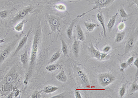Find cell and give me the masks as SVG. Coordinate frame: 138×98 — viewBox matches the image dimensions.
I'll use <instances>...</instances> for the list:
<instances>
[{
    "mask_svg": "<svg viewBox=\"0 0 138 98\" xmlns=\"http://www.w3.org/2000/svg\"><path fill=\"white\" fill-rule=\"evenodd\" d=\"M15 74L14 72H10L6 75L5 78V81L6 84H11L13 80L15 79Z\"/></svg>",
    "mask_w": 138,
    "mask_h": 98,
    "instance_id": "cell-19",
    "label": "cell"
},
{
    "mask_svg": "<svg viewBox=\"0 0 138 98\" xmlns=\"http://www.w3.org/2000/svg\"><path fill=\"white\" fill-rule=\"evenodd\" d=\"M88 50L91 55L98 60H104L107 56V53L103 52L101 53L97 49H96L93 44H91L90 46L88 47Z\"/></svg>",
    "mask_w": 138,
    "mask_h": 98,
    "instance_id": "cell-6",
    "label": "cell"
},
{
    "mask_svg": "<svg viewBox=\"0 0 138 98\" xmlns=\"http://www.w3.org/2000/svg\"><path fill=\"white\" fill-rule=\"evenodd\" d=\"M61 52L60 51L56 52V53H54L52 56L51 57L50 59L49 60V62L48 63V64H52L54 62H55L56 60H57L60 58L61 56Z\"/></svg>",
    "mask_w": 138,
    "mask_h": 98,
    "instance_id": "cell-23",
    "label": "cell"
},
{
    "mask_svg": "<svg viewBox=\"0 0 138 98\" xmlns=\"http://www.w3.org/2000/svg\"><path fill=\"white\" fill-rule=\"evenodd\" d=\"M39 39V34L38 32H36L32 44V50L30 55V67L29 71L26 74V77H30L32 72L33 66L36 60L37 51L38 49Z\"/></svg>",
    "mask_w": 138,
    "mask_h": 98,
    "instance_id": "cell-1",
    "label": "cell"
},
{
    "mask_svg": "<svg viewBox=\"0 0 138 98\" xmlns=\"http://www.w3.org/2000/svg\"><path fill=\"white\" fill-rule=\"evenodd\" d=\"M75 96L76 98H82L83 97L81 95V93L79 92L78 91H76L75 92Z\"/></svg>",
    "mask_w": 138,
    "mask_h": 98,
    "instance_id": "cell-37",
    "label": "cell"
},
{
    "mask_svg": "<svg viewBox=\"0 0 138 98\" xmlns=\"http://www.w3.org/2000/svg\"><path fill=\"white\" fill-rule=\"evenodd\" d=\"M97 18L99 22H100V25L102 26L104 36V37H106V34H107L106 28H105V23H104V18L102 13H98V14H97Z\"/></svg>",
    "mask_w": 138,
    "mask_h": 98,
    "instance_id": "cell-12",
    "label": "cell"
},
{
    "mask_svg": "<svg viewBox=\"0 0 138 98\" xmlns=\"http://www.w3.org/2000/svg\"><path fill=\"white\" fill-rule=\"evenodd\" d=\"M77 39L78 41L83 42L85 40V36L82 29L80 25H77Z\"/></svg>",
    "mask_w": 138,
    "mask_h": 98,
    "instance_id": "cell-13",
    "label": "cell"
},
{
    "mask_svg": "<svg viewBox=\"0 0 138 98\" xmlns=\"http://www.w3.org/2000/svg\"><path fill=\"white\" fill-rule=\"evenodd\" d=\"M133 63H134V66L136 67L137 68H138V59L137 58L135 59V60L133 62Z\"/></svg>",
    "mask_w": 138,
    "mask_h": 98,
    "instance_id": "cell-39",
    "label": "cell"
},
{
    "mask_svg": "<svg viewBox=\"0 0 138 98\" xmlns=\"http://www.w3.org/2000/svg\"><path fill=\"white\" fill-rule=\"evenodd\" d=\"M115 0H93V2L91 3L90 4L94 5V7L93 9L90 10L89 11L87 12L83 13L81 15H79L77 16V17L79 18L82 17L84 15L86 14L87 13H89L90 12L93 11L97 9H101L102 8H104L106 6H108L109 5H110L111 3H112Z\"/></svg>",
    "mask_w": 138,
    "mask_h": 98,
    "instance_id": "cell-2",
    "label": "cell"
},
{
    "mask_svg": "<svg viewBox=\"0 0 138 98\" xmlns=\"http://www.w3.org/2000/svg\"><path fill=\"white\" fill-rule=\"evenodd\" d=\"M126 25L125 23L123 22H121L119 23V25L117 26V29L119 31H121L122 30H124L125 28Z\"/></svg>",
    "mask_w": 138,
    "mask_h": 98,
    "instance_id": "cell-31",
    "label": "cell"
},
{
    "mask_svg": "<svg viewBox=\"0 0 138 98\" xmlns=\"http://www.w3.org/2000/svg\"><path fill=\"white\" fill-rule=\"evenodd\" d=\"M61 41L62 44V51L63 53L64 56L66 57H69V54H68V46L67 45L66 43L65 42L64 39L61 38Z\"/></svg>",
    "mask_w": 138,
    "mask_h": 98,
    "instance_id": "cell-21",
    "label": "cell"
},
{
    "mask_svg": "<svg viewBox=\"0 0 138 98\" xmlns=\"http://www.w3.org/2000/svg\"><path fill=\"white\" fill-rule=\"evenodd\" d=\"M16 43V41L13 42L12 44L6 47L0 54V64L6 59L9 55L14 45Z\"/></svg>",
    "mask_w": 138,
    "mask_h": 98,
    "instance_id": "cell-8",
    "label": "cell"
},
{
    "mask_svg": "<svg viewBox=\"0 0 138 98\" xmlns=\"http://www.w3.org/2000/svg\"><path fill=\"white\" fill-rule=\"evenodd\" d=\"M31 29H30L29 30V31L28 32L27 34L26 35L20 40H19V44L18 45L16 49H15V52H14V53L13 54L12 57H13L15 56L21 50V49L24 47V46L26 44V43H27L28 37H29V36H30V33L31 32Z\"/></svg>",
    "mask_w": 138,
    "mask_h": 98,
    "instance_id": "cell-7",
    "label": "cell"
},
{
    "mask_svg": "<svg viewBox=\"0 0 138 98\" xmlns=\"http://www.w3.org/2000/svg\"><path fill=\"white\" fill-rule=\"evenodd\" d=\"M20 60L23 66V67L26 68L28 62V54L27 49H26L25 51L24 52V53L20 56Z\"/></svg>",
    "mask_w": 138,
    "mask_h": 98,
    "instance_id": "cell-18",
    "label": "cell"
},
{
    "mask_svg": "<svg viewBox=\"0 0 138 98\" xmlns=\"http://www.w3.org/2000/svg\"><path fill=\"white\" fill-rule=\"evenodd\" d=\"M136 4L138 6V0H133V5Z\"/></svg>",
    "mask_w": 138,
    "mask_h": 98,
    "instance_id": "cell-41",
    "label": "cell"
},
{
    "mask_svg": "<svg viewBox=\"0 0 138 98\" xmlns=\"http://www.w3.org/2000/svg\"><path fill=\"white\" fill-rule=\"evenodd\" d=\"M59 66H60V64L58 63L57 64H51L47 65L46 67V69L48 71L52 72V71H53L56 70L58 67H59Z\"/></svg>",
    "mask_w": 138,
    "mask_h": 98,
    "instance_id": "cell-24",
    "label": "cell"
},
{
    "mask_svg": "<svg viewBox=\"0 0 138 98\" xmlns=\"http://www.w3.org/2000/svg\"><path fill=\"white\" fill-rule=\"evenodd\" d=\"M125 35V32L124 31L117 33L115 38V43H118L121 42L124 38Z\"/></svg>",
    "mask_w": 138,
    "mask_h": 98,
    "instance_id": "cell-22",
    "label": "cell"
},
{
    "mask_svg": "<svg viewBox=\"0 0 138 98\" xmlns=\"http://www.w3.org/2000/svg\"><path fill=\"white\" fill-rule=\"evenodd\" d=\"M65 94L64 93H61V94H57L55 96L51 97V98H65Z\"/></svg>",
    "mask_w": 138,
    "mask_h": 98,
    "instance_id": "cell-36",
    "label": "cell"
},
{
    "mask_svg": "<svg viewBox=\"0 0 138 98\" xmlns=\"http://www.w3.org/2000/svg\"><path fill=\"white\" fill-rule=\"evenodd\" d=\"M59 89V87L54 86H47L44 87L43 92L45 94H50L56 91Z\"/></svg>",
    "mask_w": 138,
    "mask_h": 98,
    "instance_id": "cell-20",
    "label": "cell"
},
{
    "mask_svg": "<svg viewBox=\"0 0 138 98\" xmlns=\"http://www.w3.org/2000/svg\"><path fill=\"white\" fill-rule=\"evenodd\" d=\"M19 93H20V91H19V90L16 89V90H15V94H14L15 97H17V96H19Z\"/></svg>",
    "mask_w": 138,
    "mask_h": 98,
    "instance_id": "cell-40",
    "label": "cell"
},
{
    "mask_svg": "<svg viewBox=\"0 0 138 98\" xmlns=\"http://www.w3.org/2000/svg\"><path fill=\"white\" fill-rule=\"evenodd\" d=\"M135 45V40L134 37L131 36L128 39L126 44L125 48L124 50V53L123 55H125L128 53L130 51H131L134 48Z\"/></svg>",
    "mask_w": 138,
    "mask_h": 98,
    "instance_id": "cell-10",
    "label": "cell"
},
{
    "mask_svg": "<svg viewBox=\"0 0 138 98\" xmlns=\"http://www.w3.org/2000/svg\"><path fill=\"white\" fill-rule=\"evenodd\" d=\"M126 84H123L120 88L119 92V95L120 98H123V96H124L126 93Z\"/></svg>",
    "mask_w": 138,
    "mask_h": 98,
    "instance_id": "cell-29",
    "label": "cell"
},
{
    "mask_svg": "<svg viewBox=\"0 0 138 98\" xmlns=\"http://www.w3.org/2000/svg\"><path fill=\"white\" fill-rule=\"evenodd\" d=\"M83 23H84V26H85V28H86V29L87 30L88 32H90L93 31L95 28L99 26L98 24L93 23V22H84Z\"/></svg>",
    "mask_w": 138,
    "mask_h": 98,
    "instance_id": "cell-15",
    "label": "cell"
},
{
    "mask_svg": "<svg viewBox=\"0 0 138 98\" xmlns=\"http://www.w3.org/2000/svg\"><path fill=\"white\" fill-rule=\"evenodd\" d=\"M56 79L61 83H66L67 80V77L64 70H62L58 75L55 77Z\"/></svg>",
    "mask_w": 138,
    "mask_h": 98,
    "instance_id": "cell-14",
    "label": "cell"
},
{
    "mask_svg": "<svg viewBox=\"0 0 138 98\" xmlns=\"http://www.w3.org/2000/svg\"><path fill=\"white\" fill-rule=\"evenodd\" d=\"M137 79H137V80H136V79H135V80L134 81L133 83L132 84V86L131 87V90H130V92L131 93H134V92H136V91H138V84L137 83Z\"/></svg>",
    "mask_w": 138,
    "mask_h": 98,
    "instance_id": "cell-28",
    "label": "cell"
},
{
    "mask_svg": "<svg viewBox=\"0 0 138 98\" xmlns=\"http://www.w3.org/2000/svg\"><path fill=\"white\" fill-rule=\"evenodd\" d=\"M47 21L51 30V32L50 34L54 33L60 26L59 20L53 15H48Z\"/></svg>",
    "mask_w": 138,
    "mask_h": 98,
    "instance_id": "cell-5",
    "label": "cell"
},
{
    "mask_svg": "<svg viewBox=\"0 0 138 98\" xmlns=\"http://www.w3.org/2000/svg\"><path fill=\"white\" fill-rule=\"evenodd\" d=\"M53 7L60 12H66V6L63 4H56L53 6Z\"/></svg>",
    "mask_w": 138,
    "mask_h": 98,
    "instance_id": "cell-26",
    "label": "cell"
},
{
    "mask_svg": "<svg viewBox=\"0 0 138 98\" xmlns=\"http://www.w3.org/2000/svg\"><path fill=\"white\" fill-rule=\"evenodd\" d=\"M134 56H131V57H130L128 59L127 61L126 62H127V63L128 66H130V65L133 63L134 61Z\"/></svg>",
    "mask_w": 138,
    "mask_h": 98,
    "instance_id": "cell-35",
    "label": "cell"
},
{
    "mask_svg": "<svg viewBox=\"0 0 138 98\" xmlns=\"http://www.w3.org/2000/svg\"><path fill=\"white\" fill-rule=\"evenodd\" d=\"M41 97L40 92H35L32 94L31 96V98H39Z\"/></svg>",
    "mask_w": 138,
    "mask_h": 98,
    "instance_id": "cell-32",
    "label": "cell"
},
{
    "mask_svg": "<svg viewBox=\"0 0 138 98\" xmlns=\"http://www.w3.org/2000/svg\"><path fill=\"white\" fill-rule=\"evenodd\" d=\"M127 66H128V65H127V62H123L120 65L121 70L123 71V70H125V69L127 68Z\"/></svg>",
    "mask_w": 138,
    "mask_h": 98,
    "instance_id": "cell-34",
    "label": "cell"
},
{
    "mask_svg": "<svg viewBox=\"0 0 138 98\" xmlns=\"http://www.w3.org/2000/svg\"><path fill=\"white\" fill-rule=\"evenodd\" d=\"M25 22V20H22L19 23H17L14 28L15 31H16L17 32H20L22 31V30L23 29Z\"/></svg>",
    "mask_w": 138,
    "mask_h": 98,
    "instance_id": "cell-25",
    "label": "cell"
},
{
    "mask_svg": "<svg viewBox=\"0 0 138 98\" xmlns=\"http://www.w3.org/2000/svg\"><path fill=\"white\" fill-rule=\"evenodd\" d=\"M79 49H80L79 42L78 40H77L76 39H75L74 42L72 45V49L73 53L76 58H77L78 57Z\"/></svg>",
    "mask_w": 138,
    "mask_h": 98,
    "instance_id": "cell-16",
    "label": "cell"
},
{
    "mask_svg": "<svg viewBox=\"0 0 138 98\" xmlns=\"http://www.w3.org/2000/svg\"><path fill=\"white\" fill-rule=\"evenodd\" d=\"M4 42V39H1V40H0V44H1V43H3V42Z\"/></svg>",
    "mask_w": 138,
    "mask_h": 98,
    "instance_id": "cell-42",
    "label": "cell"
},
{
    "mask_svg": "<svg viewBox=\"0 0 138 98\" xmlns=\"http://www.w3.org/2000/svg\"><path fill=\"white\" fill-rule=\"evenodd\" d=\"M77 73L78 78L81 84L84 86H87L89 85V80L84 73L81 69H77Z\"/></svg>",
    "mask_w": 138,
    "mask_h": 98,
    "instance_id": "cell-9",
    "label": "cell"
},
{
    "mask_svg": "<svg viewBox=\"0 0 138 98\" xmlns=\"http://www.w3.org/2000/svg\"><path fill=\"white\" fill-rule=\"evenodd\" d=\"M111 49V47H110V46L107 45L104 47V48L103 49V52L104 53H108L110 51Z\"/></svg>",
    "mask_w": 138,
    "mask_h": 98,
    "instance_id": "cell-33",
    "label": "cell"
},
{
    "mask_svg": "<svg viewBox=\"0 0 138 98\" xmlns=\"http://www.w3.org/2000/svg\"><path fill=\"white\" fill-rule=\"evenodd\" d=\"M119 13L120 16L123 19L127 18L129 16L127 13H126L125 9H124L123 6H121L119 9Z\"/></svg>",
    "mask_w": 138,
    "mask_h": 98,
    "instance_id": "cell-27",
    "label": "cell"
},
{
    "mask_svg": "<svg viewBox=\"0 0 138 98\" xmlns=\"http://www.w3.org/2000/svg\"><path fill=\"white\" fill-rule=\"evenodd\" d=\"M79 19V18L77 17L76 18H75V19H73L71 22V23H70V26H69L67 29L66 34H67V36H68V38L70 39H71V38H72L74 26L75 25L76 23V22L78 21Z\"/></svg>",
    "mask_w": 138,
    "mask_h": 98,
    "instance_id": "cell-11",
    "label": "cell"
},
{
    "mask_svg": "<svg viewBox=\"0 0 138 98\" xmlns=\"http://www.w3.org/2000/svg\"><path fill=\"white\" fill-rule=\"evenodd\" d=\"M33 9V7L32 6H29L22 9L21 10L19 11L16 14L14 17L13 18V20H12L11 23H16L18 22L23 19L29 14V13L32 11Z\"/></svg>",
    "mask_w": 138,
    "mask_h": 98,
    "instance_id": "cell-4",
    "label": "cell"
},
{
    "mask_svg": "<svg viewBox=\"0 0 138 98\" xmlns=\"http://www.w3.org/2000/svg\"><path fill=\"white\" fill-rule=\"evenodd\" d=\"M8 15V12L7 10H3L0 11V18L2 19H4L6 18Z\"/></svg>",
    "mask_w": 138,
    "mask_h": 98,
    "instance_id": "cell-30",
    "label": "cell"
},
{
    "mask_svg": "<svg viewBox=\"0 0 138 98\" xmlns=\"http://www.w3.org/2000/svg\"><path fill=\"white\" fill-rule=\"evenodd\" d=\"M117 15H118V13H117L115 15L112 16V17L110 18L109 21L108 22V23L107 24V28H108L109 31L110 32L112 28H113V27L115 26Z\"/></svg>",
    "mask_w": 138,
    "mask_h": 98,
    "instance_id": "cell-17",
    "label": "cell"
},
{
    "mask_svg": "<svg viewBox=\"0 0 138 98\" xmlns=\"http://www.w3.org/2000/svg\"><path fill=\"white\" fill-rule=\"evenodd\" d=\"M115 76L112 74L109 73L101 74L99 77V83L100 85L103 87H105L110 85L115 81Z\"/></svg>",
    "mask_w": 138,
    "mask_h": 98,
    "instance_id": "cell-3",
    "label": "cell"
},
{
    "mask_svg": "<svg viewBox=\"0 0 138 98\" xmlns=\"http://www.w3.org/2000/svg\"><path fill=\"white\" fill-rule=\"evenodd\" d=\"M54 2H61V1H67L68 2H78L79 1H81V0H54Z\"/></svg>",
    "mask_w": 138,
    "mask_h": 98,
    "instance_id": "cell-38",
    "label": "cell"
}]
</instances>
